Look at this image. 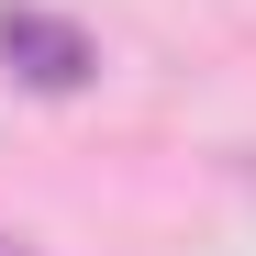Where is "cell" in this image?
<instances>
[{
	"label": "cell",
	"instance_id": "obj_1",
	"mask_svg": "<svg viewBox=\"0 0 256 256\" xmlns=\"http://www.w3.org/2000/svg\"><path fill=\"white\" fill-rule=\"evenodd\" d=\"M0 78H22L34 100H78L100 78V45L45 0H0Z\"/></svg>",
	"mask_w": 256,
	"mask_h": 256
},
{
	"label": "cell",
	"instance_id": "obj_2",
	"mask_svg": "<svg viewBox=\"0 0 256 256\" xmlns=\"http://www.w3.org/2000/svg\"><path fill=\"white\" fill-rule=\"evenodd\" d=\"M223 167H234V190H256V156H223Z\"/></svg>",
	"mask_w": 256,
	"mask_h": 256
},
{
	"label": "cell",
	"instance_id": "obj_3",
	"mask_svg": "<svg viewBox=\"0 0 256 256\" xmlns=\"http://www.w3.org/2000/svg\"><path fill=\"white\" fill-rule=\"evenodd\" d=\"M0 256H45V245H22V234H0Z\"/></svg>",
	"mask_w": 256,
	"mask_h": 256
}]
</instances>
